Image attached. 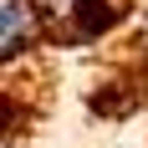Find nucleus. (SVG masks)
Masks as SVG:
<instances>
[{
	"label": "nucleus",
	"instance_id": "nucleus-1",
	"mask_svg": "<svg viewBox=\"0 0 148 148\" xmlns=\"http://www.w3.org/2000/svg\"><path fill=\"white\" fill-rule=\"evenodd\" d=\"M41 5H31V0H0V46H5V61H15L21 51L36 46L41 36Z\"/></svg>",
	"mask_w": 148,
	"mask_h": 148
},
{
	"label": "nucleus",
	"instance_id": "nucleus-2",
	"mask_svg": "<svg viewBox=\"0 0 148 148\" xmlns=\"http://www.w3.org/2000/svg\"><path fill=\"white\" fill-rule=\"evenodd\" d=\"M128 5H112V0H77L72 5V36L77 41H92V36H102V31L118 26V15Z\"/></svg>",
	"mask_w": 148,
	"mask_h": 148
},
{
	"label": "nucleus",
	"instance_id": "nucleus-3",
	"mask_svg": "<svg viewBox=\"0 0 148 148\" xmlns=\"http://www.w3.org/2000/svg\"><path fill=\"white\" fill-rule=\"evenodd\" d=\"M138 51L148 56V10H143V21H138Z\"/></svg>",
	"mask_w": 148,
	"mask_h": 148
}]
</instances>
